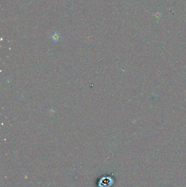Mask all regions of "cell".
Instances as JSON below:
<instances>
[{
    "label": "cell",
    "mask_w": 186,
    "mask_h": 187,
    "mask_svg": "<svg viewBox=\"0 0 186 187\" xmlns=\"http://www.w3.org/2000/svg\"><path fill=\"white\" fill-rule=\"evenodd\" d=\"M51 39L54 42H59L61 39V35L57 32H54L51 35Z\"/></svg>",
    "instance_id": "cell-1"
}]
</instances>
